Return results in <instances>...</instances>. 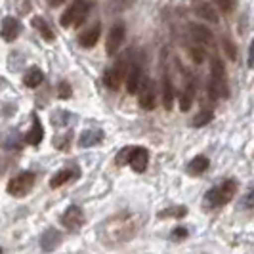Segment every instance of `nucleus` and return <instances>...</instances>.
Instances as JSON below:
<instances>
[{
	"label": "nucleus",
	"mask_w": 254,
	"mask_h": 254,
	"mask_svg": "<svg viewBox=\"0 0 254 254\" xmlns=\"http://www.w3.org/2000/svg\"><path fill=\"white\" fill-rule=\"evenodd\" d=\"M136 216H132L130 212H123L105 224V235L113 243H127L136 233Z\"/></svg>",
	"instance_id": "f257e3e1"
},
{
	"label": "nucleus",
	"mask_w": 254,
	"mask_h": 254,
	"mask_svg": "<svg viewBox=\"0 0 254 254\" xmlns=\"http://www.w3.org/2000/svg\"><path fill=\"white\" fill-rule=\"evenodd\" d=\"M208 94L212 100H220L228 96V80H226V67L220 58L212 60L210 65V84H208Z\"/></svg>",
	"instance_id": "f03ea898"
},
{
	"label": "nucleus",
	"mask_w": 254,
	"mask_h": 254,
	"mask_svg": "<svg viewBox=\"0 0 254 254\" xmlns=\"http://www.w3.org/2000/svg\"><path fill=\"white\" fill-rule=\"evenodd\" d=\"M147 163H149V153L145 147H140V145L138 147H125L115 159V165H130L132 170H136V172H143L147 168Z\"/></svg>",
	"instance_id": "7ed1b4c3"
},
{
	"label": "nucleus",
	"mask_w": 254,
	"mask_h": 254,
	"mask_svg": "<svg viewBox=\"0 0 254 254\" xmlns=\"http://www.w3.org/2000/svg\"><path fill=\"white\" fill-rule=\"evenodd\" d=\"M235 193H237V182L235 180H226L224 184L212 188V190L206 193L204 203H206V206H210V208H220V206L228 204L233 199Z\"/></svg>",
	"instance_id": "20e7f679"
},
{
	"label": "nucleus",
	"mask_w": 254,
	"mask_h": 254,
	"mask_svg": "<svg viewBox=\"0 0 254 254\" xmlns=\"http://www.w3.org/2000/svg\"><path fill=\"white\" fill-rule=\"evenodd\" d=\"M128 69H130V52H125V54L117 60V64L105 71V75H103V82H105V86H107V88H111V90L121 88V84L127 80Z\"/></svg>",
	"instance_id": "39448f33"
},
{
	"label": "nucleus",
	"mask_w": 254,
	"mask_h": 254,
	"mask_svg": "<svg viewBox=\"0 0 254 254\" xmlns=\"http://www.w3.org/2000/svg\"><path fill=\"white\" fill-rule=\"evenodd\" d=\"M92 8V0H73V4L67 8L60 19L64 27H78L88 17V12Z\"/></svg>",
	"instance_id": "423d86ee"
},
{
	"label": "nucleus",
	"mask_w": 254,
	"mask_h": 254,
	"mask_svg": "<svg viewBox=\"0 0 254 254\" xmlns=\"http://www.w3.org/2000/svg\"><path fill=\"white\" fill-rule=\"evenodd\" d=\"M35 186V174L33 172H19L8 182V193L12 197H25Z\"/></svg>",
	"instance_id": "0eeeda50"
},
{
	"label": "nucleus",
	"mask_w": 254,
	"mask_h": 254,
	"mask_svg": "<svg viewBox=\"0 0 254 254\" xmlns=\"http://www.w3.org/2000/svg\"><path fill=\"white\" fill-rule=\"evenodd\" d=\"M138 96H140V105L143 109H147V111L155 109V105H157V88H155V82L151 78H141Z\"/></svg>",
	"instance_id": "6e6552de"
},
{
	"label": "nucleus",
	"mask_w": 254,
	"mask_h": 254,
	"mask_svg": "<svg viewBox=\"0 0 254 254\" xmlns=\"http://www.w3.org/2000/svg\"><path fill=\"white\" fill-rule=\"evenodd\" d=\"M125 35H127V29L123 23H115L113 29L109 31V35H107V42H105V50L109 56H115L117 50L121 48V44L125 42Z\"/></svg>",
	"instance_id": "1a4fd4ad"
},
{
	"label": "nucleus",
	"mask_w": 254,
	"mask_h": 254,
	"mask_svg": "<svg viewBox=\"0 0 254 254\" xmlns=\"http://www.w3.org/2000/svg\"><path fill=\"white\" fill-rule=\"evenodd\" d=\"M62 224L71 231H78L80 226L84 224V212L80 206H69L62 216Z\"/></svg>",
	"instance_id": "9d476101"
},
{
	"label": "nucleus",
	"mask_w": 254,
	"mask_h": 254,
	"mask_svg": "<svg viewBox=\"0 0 254 254\" xmlns=\"http://www.w3.org/2000/svg\"><path fill=\"white\" fill-rule=\"evenodd\" d=\"M21 33V23L15 17H4L2 27H0V37L4 38L6 42H13L15 38L19 37Z\"/></svg>",
	"instance_id": "9b49d317"
},
{
	"label": "nucleus",
	"mask_w": 254,
	"mask_h": 254,
	"mask_svg": "<svg viewBox=\"0 0 254 254\" xmlns=\"http://www.w3.org/2000/svg\"><path fill=\"white\" fill-rule=\"evenodd\" d=\"M141 73H143V69H141L140 62L130 65V69H128V73H127V92L128 94H136V92H138L141 78H143Z\"/></svg>",
	"instance_id": "f8f14e48"
},
{
	"label": "nucleus",
	"mask_w": 254,
	"mask_h": 254,
	"mask_svg": "<svg viewBox=\"0 0 254 254\" xmlns=\"http://www.w3.org/2000/svg\"><path fill=\"white\" fill-rule=\"evenodd\" d=\"M100 35H102V25L96 23V25H92L84 33L78 35V44L82 48H94L98 44V40H100Z\"/></svg>",
	"instance_id": "ddd939ff"
},
{
	"label": "nucleus",
	"mask_w": 254,
	"mask_h": 254,
	"mask_svg": "<svg viewBox=\"0 0 254 254\" xmlns=\"http://www.w3.org/2000/svg\"><path fill=\"white\" fill-rule=\"evenodd\" d=\"M78 176V170H71V168H64V170H60V172H56L54 176H52L50 180V188H62L64 184H67V182H71L73 178H76Z\"/></svg>",
	"instance_id": "4468645a"
},
{
	"label": "nucleus",
	"mask_w": 254,
	"mask_h": 254,
	"mask_svg": "<svg viewBox=\"0 0 254 254\" xmlns=\"http://www.w3.org/2000/svg\"><path fill=\"white\" fill-rule=\"evenodd\" d=\"M174 98H176V92H174V84H172V78L166 73L163 78V103H165V109H172L174 105Z\"/></svg>",
	"instance_id": "2eb2a0df"
},
{
	"label": "nucleus",
	"mask_w": 254,
	"mask_h": 254,
	"mask_svg": "<svg viewBox=\"0 0 254 254\" xmlns=\"http://www.w3.org/2000/svg\"><path fill=\"white\" fill-rule=\"evenodd\" d=\"M44 138V130H42V125H40V121H38L37 117H33V127L31 130L25 134V141L29 145H38L40 141Z\"/></svg>",
	"instance_id": "dca6fc26"
},
{
	"label": "nucleus",
	"mask_w": 254,
	"mask_h": 254,
	"mask_svg": "<svg viewBox=\"0 0 254 254\" xmlns=\"http://www.w3.org/2000/svg\"><path fill=\"white\" fill-rule=\"evenodd\" d=\"M103 140V132L102 130H84L78 138V145L80 147H92L96 143H100Z\"/></svg>",
	"instance_id": "f3484780"
},
{
	"label": "nucleus",
	"mask_w": 254,
	"mask_h": 254,
	"mask_svg": "<svg viewBox=\"0 0 254 254\" xmlns=\"http://www.w3.org/2000/svg\"><path fill=\"white\" fill-rule=\"evenodd\" d=\"M42 80H44V73L38 67H31L23 76V82H25L27 88H37L42 84Z\"/></svg>",
	"instance_id": "a211bd4d"
},
{
	"label": "nucleus",
	"mask_w": 254,
	"mask_h": 254,
	"mask_svg": "<svg viewBox=\"0 0 254 254\" xmlns=\"http://www.w3.org/2000/svg\"><path fill=\"white\" fill-rule=\"evenodd\" d=\"M60 243V233L56 231L54 228L46 229L44 233H42V237H40V247L44 249V251H52V249H56V245Z\"/></svg>",
	"instance_id": "6ab92c4d"
},
{
	"label": "nucleus",
	"mask_w": 254,
	"mask_h": 254,
	"mask_svg": "<svg viewBox=\"0 0 254 254\" xmlns=\"http://www.w3.org/2000/svg\"><path fill=\"white\" fill-rule=\"evenodd\" d=\"M191 35L193 38L197 40V42H201V44H210L212 42V33L208 31V27H203V25H191Z\"/></svg>",
	"instance_id": "aec40b11"
},
{
	"label": "nucleus",
	"mask_w": 254,
	"mask_h": 254,
	"mask_svg": "<svg viewBox=\"0 0 254 254\" xmlns=\"http://www.w3.org/2000/svg\"><path fill=\"white\" fill-rule=\"evenodd\" d=\"M208 159L204 157V155H197V157H193L190 161V172L191 174H203L204 170H208Z\"/></svg>",
	"instance_id": "412c9836"
},
{
	"label": "nucleus",
	"mask_w": 254,
	"mask_h": 254,
	"mask_svg": "<svg viewBox=\"0 0 254 254\" xmlns=\"http://www.w3.org/2000/svg\"><path fill=\"white\" fill-rule=\"evenodd\" d=\"M193 96H195V86H193L191 82H188V86L184 88L182 96H180V109H182V111H190L191 109Z\"/></svg>",
	"instance_id": "4be33fe9"
},
{
	"label": "nucleus",
	"mask_w": 254,
	"mask_h": 254,
	"mask_svg": "<svg viewBox=\"0 0 254 254\" xmlns=\"http://www.w3.org/2000/svg\"><path fill=\"white\" fill-rule=\"evenodd\" d=\"M33 27L37 29L38 33L42 35V38L44 40H48V42H52L54 40V31L50 29V25L42 19V17H33Z\"/></svg>",
	"instance_id": "5701e85b"
},
{
	"label": "nucleus",
	"mask_w": 254,
	"mask_h": 254,
	"mask_svg": "<svg viewBox=\"0 0 254 254\" xmlns=\"http://www.w3.org/2000/svg\"><path fill=\"white\" fill-rule=\"evenodd\" d=\"M199 15L203 17V19H206V21H210V23H218V15L216 12L212 10V6L210 4H203V6H199Z\"/></svg>",
	"instance_id": "b1692460"
},
{
	"label": "nucleus",
	"mask_w": 254,
	"mask_h": 254,
	"mask_svg": "<svg viewBox=\"0 0 254 254\" xmlns=\"http://www.w3.org/2000/svg\"><path fill=\"white\" fill-rule=\"evenodd\" d=\"M188 214V208L186 206H178V208H166L163 212H159V218H184Z\"/></svg>",
	"instance_id": "393cba45"
},
{
	"label": "nucleus",
	"mask_w": 254,
	"mask_h": 254,
	"mask_svg": "<svg viewBox=\"0 0 254 254\" xmlns=\"http://www.w3.org/2000/svg\"><path fill=\"white\" fill-rule=\"evenodd\" d=\"M214 119V115H212V111H201V113L197 115L195 119H193V127H204V125H208L210 121Z\"/></svg>",
	"instance_id": "a878e982"
},
{
	"label": "nucleus",
	"mask_w": 254,
	"mask_h": 254,
	"mask_svg": "<svg viewBox=\"0 0 254 254\" xmlns=\"http://www.w3.org/2000/svg\"><path fill=\"white\" fill-rule=\"evenodd\" d=\"M241 206L243 208H254V190H249L241 199Z\"/></svg>",
	"instance_id": "bb28decb"
},
{
	"label": "nucleus",
	"mask_w": 254,
	"mask_h": 254,
	"mask_svg": "<svg viewBox=\"0 0 254 254\" xmlns=\"http://www.w3.org/2000/svg\"><path fill=\"white\" fill-rule=\"evenodd\" d=\"M190 54H191V60H195V64H203L204 50H201V48H191Z\"/></svg>",
	"instance_id": "cd10ccee"
},
{
	"label": "nucleus",
	"mask_w": 254,
	"mask_h": 254,
	"mask_svg": "<svg viewBox=\"0 0 254 254\" xmlns=\"http://www.w3.org/2000/svg\"><path fill=\"white\" fill-rule=\"evenodd\" d=\"M222 46H224L226 52H228L229 60H235V48H233V44H231V40H229V38H224V40H222Z\"/></svg>",
	"instance_id": "c85d7f7f"
},
{
	"label": "nucleus",
	"mask_w": 254,
	"mask_h": 254,
	"mask_svg": "<svg viewBox=\"0 0 254 254\" xmlns=\"http://www.w3.org/2000/svg\"><path fill=\"white\" fill-rule=\"evenodd\" d=\"M58 96H60V98H69V96H71V86H69V82H62V84H60V90H58Z\"/></svg>",
	"instance_id": "c756f323"
},
{
	"label": "nucleus",
	"mask_w": 254,
	"mask_h": 254,
	"mask_svg": "<svg viewBox=\"0 0 254 254\" xmlns=\"http://www.w3.org/2000/svg\"><path fill=\"white\" fill-rule=\"evenodd\" d=\"M216 2L220 6V10H224V12H231L233 6H235V0H216Z\"/></svg>",
	"instance_id": "7c9ffc66"
},
{
	"label": "nucleus",
	"mask_w": 254,
	"mask_h": 254,
	"mask_svg": "<svg viewBox=\"0 0 254 254\" xmlns=\"http://www.w3.org/2000/svg\"><path fill=\"white\" fill-rule=\"evenodd\" d=\"M188 237V229L186 228H176L172 231V239H186Z\"/></svg>",
	"instance_id": "2f4dec72"
},
{
	"label": "nucleus",
	"mask_w": 254,
	"mask_h": 254,
	"mask_svg": "<svg viewBox=\"0 0 254 254\" xmlns=\"http://www.w3.org/2000/svg\"><path fill=\"white\" fill-rule=\"evenodd\" d=\"M249 67H254V40L251 42V48H249Z\"/></svg>",
	"instance_id": "473e14b6"
},
{
	"label": "nucleus",
	"mask_w": 254,
	"mask_h": 254,
	"mask_svg": "<svg viewBox=\"0 0 254 254\" xmlns=\"http://www.w3.org/2000/svg\"><path fill=\"white\" fill-rule=\"evenodd\" d=\"M119 2H121V8H128L134 4V0H119Z\"/></svg>",
	"instance_id": "72a5a7b5"
},
{
	"label": "nucleus",
	"mask_w": 254,
	"mask_h": 254,
	"mask_svg": "<svg viewBox=\"0 0 254 254\" xmlns=\"http://www.w3.org/2000/svg\"><path fill=\"white\" fill-rule=\"evenodd\" d=\"M65 0H48V4H50L52 8H56V6H60V4H64Z\"/></svg>",
	"instance_id": "f704fd0d"
},
{
	"label": "nucleus",
	"mask_w": 254,
	"mask_h": 254,
	"mask_svg": "<svg viewBox=\"0 0 254 254\" xmlns=\"http://www.w3.org/2000/svg\"><path fill=\"white\" fill-rule=\"evenodd\" d=\"M0 253H2V249H0Z\"/></svg>",
	"instance_id": "c9c22d12"
}]
</instances>
